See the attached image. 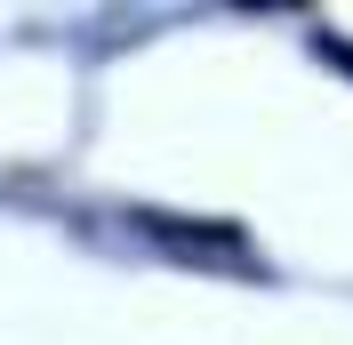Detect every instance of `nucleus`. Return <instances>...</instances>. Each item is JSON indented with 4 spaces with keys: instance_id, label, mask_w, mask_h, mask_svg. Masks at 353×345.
<instances>
[{
    "instance_id": "1",
    "label": "nucleus",
    "mask_w": 353,
    "mask_h": 345,
    "mask_svg": "<svg viewBox=\"0 0 353 345\" xmlns=\"http://www.w3.org/2000/svg\"><path fill=\"white\" fill-rule=\"evenodd\" d=\"M153 241H185V249H241V225H209V217H145Z\"/></svg>"
}]
</instances>
